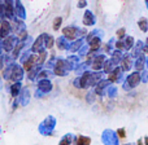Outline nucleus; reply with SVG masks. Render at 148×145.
<instances>
[{
	"instance_id": "f257e3e1",
	"label": "nucleus",
	"mask_w": 148,
	"mask_h": 145,
	"mask_svg": "<svg viewBox=\"0 0 148 145\" xmlns=\"http://www.w3.org/2000/svg\"><path fill=\"white\" fill-rule=\"evenodd\" d=\"M56 128V118L53 115H47L38 126V132L42 136H51Z\"/></svg>"
},
{
	"instance_id": "f03ea898",
	"label": "nucleus",
	"mask_w": 148,
	"mask_h": 145,
	"mask_svg": "<svg viewBox=\"0 0 148 145\" xmlns=\"http://www.w3.org/2000/svg\"><path fill=\"white\" fill-rule=\"evenodd\" d=\"M86 34H87V31L84 30V29H79L74 25L65 26V27L62 29V35L69 39L70 42L75 40V39H78V38H84Z\"/></svg>"
},
{
	"instance_id": "7ed1b4c3",
	"label": "nucleus",
	"mask_w": 148,
	"mask_h": 145,
	"mask_svg": "<svg viewBox=\"0 0 148 145\" xmlns=\"http://www.w3.org/2000/svg\"><path fill=\"white\" fill-rule=\"evenodd\" d=\"M72 70H70V65L66 59H61V57H57L56 64L53 67V73L57 76H66Z\"/></svg>"
},
{
	"instance_id": "20e7f679",
	"label": "nucleus",
	"mask_w": 148,
	"mask_h": 145,
	"mask_svg": "<svg viewBox=\"0 0 148 145\" xmlns=\"http://www.w3.org/2000/svg\"><path fill=\"white\" fill-rule=\"evenodd\" d=\"M101 143L104 145H120V138L117 135V131H113L110 128L104 130L101 133Z\"/></svg>"
},
{
	"instance_id": "39448f33",
	"label": "nucleus",
	"mask_w": 148,
	"mask_h": 145,
	"mask_svg": "<svg viewBox=\"0 0 148 145\" xmlns=\"http://www.w3.org/2000/svg\"><path fill=\"white\" fill-rule=\"evenodd\" d=\"M18 36L16 34H12V35L7 36L5 39H3V48H4V53H10L13 49L16 48L18 43Z\"/></svg>"
},
{
	"instance_id": "423d86ee",
	"label": "nucleus",
	"mask_w": 148,
	"mask_h": 145,
	"mask_svg": "<svg viewBox=\"0 0 148 145\" xmlns=\"http://www.w3.org/2000/svg\"><path fill=\"white\" fill-rule=\"evenodd\" d=\"M140 80H142V76H140V74H139L138 71L130 74V75L126 78L125 83H123V89L130 91L131 88H135V87L140 83Z\"/></svg>"
},
{
	"instance_id": "0eeeda50",
	"label": "nucleus",
	"mask_w": 148,
	"mask_h": 145,
	"mask_svg": "<svg viewBox=\"0 0 148 145\" xmlns=\"http://www.w3.org/2000/svg\"><path fill=\"white\" fill-rule=\"evenodd\" d=\"M25 76V69L22 65L17 64H12V74H10V80L12 82H21Z\"/></svg>"
},
{
	"instance_id": "6e6552de",
	"label": "nucleus",
	"mask_w": 148,
	"mask_h": 145,
	"mask_svg": "<svg viewBox=\"0 0 148 145\" xmlns=\"http://www.w3.org/2000/svg\"><path fill=\"white\" fill-rule=\"evenodd\" d=\"M14 33L13 31V25L9 22V20L5 18L4 21L0 22V39H5L7 36L12 35Z\"/></svg>"
},
{
	"instance_id": "1a4fd4ad",
	"label": "nucleus",
	"mask_w": 148,
	"mask_h": 145,
	"mask_svg": "<svg viewBox=\"0 0 148 145\" xmlns=\"http://www.w3.org/2000/svg\"><path fill=\"white\" fill-rule=\"evenodd\" d=\"M110 83H112V82H110L109 79H101V80L95 86V88H94L95 93H96L97 96H104V95H107V89H108V87L110 86Z\"/></svg>"
},
{
	"instance_id": "9d476101",
	"label": "nucleus",
	"mask_w": 148,
	"mask_h": 145,
	"mask_svg": "<svg viewBox=\"0 0 148 145\" xmlns=\"http://www.w3.org/2000/svg\"><path fill=\"white\" fill-rule=\"evenodd\" d=\"M31 100V93H30V88L29 87H22L20 95H18V101H20L21 106H27L29 102Z\"/></svg>"
},
{
	"instance_id": "9b49d317",
	"label": "nucleus",
	"mask_w": 148,
	"mask_h": 145,
	"mask_svg": "<svg viewBox=\"0 0 148 145\" xmlns=\"http://www.w3.org/2000/svg\"><path fill=\"white\" fill-rule=\"evenodd\" d=\"M30 49L33 53H36V54L40 53L43 49H46V46H44V33L40 34V35L34 40V43H33V46H31Z\"/></svg>"
},
{
	"instance_id": "f8f14e48",
	"label": "nucleus",
	"mask_w": 148,
	"mask_h": 145,
	"mask_svg": "<svg viewBox=\"0 0 148 145\" xmlns=\"http://www.w3.org/2000/svg\"><path fill=\"white\" fill-rule=\"evenodd\" d=\"M38 88L40 89V91H43L44 93H49V92L52 91V88H53V86H52V82L51 79H38Z\"/></svg>"
},
{
	"instance_id": "ddd939ff",
	"label": "nucleus",
	"mask_w": 148,
	"mask_h": 145,
	"mask_svg": "<svg viewBox=\"0 0 148 145\" xmlns=\"http://www.w3.org/2000/svg\"><path fill=\"white\" fill-rule=\"evenodd\" d=\"M14 12L16 17L20 20H26V9L23 7V4L21 3V0H14Z\"/></svg>"
},
{
	"instance_id": "4468645a",
	"label": "nucleus",
	"mask_w": 148,
	"mask_h": 145,
	"mask_svg": "<svg viewBox=\"0 0 148 145\" xmlns=\"http://www.w3.org/2000/svg\"><path fill=\"white\" fill-rule=\"evenodd\" d=\"M104 62H105V56L104 54H97V56L95 57V59L92 60V62H91L92 70H96V71L101 70L103 67H104Z\"/></svg>"
},
{
	"instance_id": "2eb2a0df",
	"label": "nucleus",
	"mask_w": 148,
	"mask_h": 145,
	"mask_svg": "<svg viewBox=\"0 0 148 145\" xmlns=\"http://www.w3.org/2000/svg\"><path fill=\"white\" fill-rule=\"evenodd\" d=\"M35 65H39L38 64V54H36V53H31L30 57H29V59L22 64V66H23V69H25L26 71H29V70L33 69Z\"/></svg>"
},
{
	"instance_id": "dca6fc26",
	"label": "nucleus",
	"mask_w": 148,
	"mask_h": 145,
	"mask_svg": "<svg viewBox=\"0 0 148 145\" xmlns=\"http://www.w3.org/2000/svg\"><path fill=\"white\" fill-rule=\"evenodd\" d=\"M7 88H8V91L10 92L12 97L17 99L18 95H20V92H21V89H22V83H21V82H13V83L10 84V86L8 84Z\"/></svg>"
},
{
	"instance_id": "f3484780",
	"label": "nucleus",
	"mask_w": 148,
	"mask_h": 145,
	"mask_svg": "<svg viewBox=\"0 0 148 145\" xmlns=\"http://www.w3.org/2000/svg\"><path fill=\"white\" fill-rule=\"evenodd\" d=\"M56 46L59 48V51H68L70 47V40L68 38H65L64 35H61L56 39Z\"/></svg>"
},
{
	"instance_id": "a211bd4d",
	"label": "nucleus",
	"mask_w": 148,
	"mask_h": 145,
	"mask_svg": "<svg viewBox=\"0 0 148 145\" xmlns=\"http://www.w3.org/2000/svg\"><path fill=\"white\" fill-rule=\"evenodd\" d=\"M109 79L112 83H118L122 79V67H114L112 71L109 73Z\"/></svg>"
},
{
	"instance_id": "6ab92c4d",
	"label": "nucleus",
	"mask_w": 148,
	"mask_h": 145,
	"mask_svg": "<svg viewBox=\"0 0 148 145\" xmlns=\"http://www.w3.org/2000/svg\"><path fill=\"white\" fill-rule=\"evenodd\" d=\"M75 140H77V136L72 132H68L61 138L59 145H72V144L75 143Z\"/></svg>"
},
{
	"instance_id": "aec40b11",
	"label": "nucleus",
	"mask_w": 148,
	"mask_h": 145,
	"mask_svg": "<svg viewBox=\"0 0 148 145\" xmlns=\"http://www.w3.org/2000/svg\"><path fill=\"white\" fill-rule=\"evenodd\" d=\"M96 22V18H95L94 13L91 10H86L83 14V25L84 26H92Z\"/></svg>"
},
{
	"instance_id": "412c9836",
	"label": "nucleus",
	"mask_w": 148,
	"mask_h": 145,
	"mask_svg": "<svg viewBox=\"0 0 148 145\" xmlns=\"http://www.w3.org/2000/svg\"><path fill=\"white\" fill-rule=\"evenodd\" d=\"M42 65H35V66L33 67V69H30L27 71V75H26V78H27V80L29 82H33V80H35L36 78H38V74L39 71L42 70Z\"/></svg>"
},
{
	"instance_id": "4be33fe9",
	"label": "nucleus",
	"mask_w": 148,
	"mask_h": 145,
	"mask_svg": "<svg viewBox=\"0 0 148 145\" xmlns=\"http://www.w3.org/2000/svg\"><path fill=\"white\" fill-rule=\"evenodd\" d=\"M84 40H86L84 38H78V39H75V40H73V43H70V47H69V49H68V51H69L70 53L78 52L79 48H81V47L84 44Z\"/></svg>"
},
{
	"instance_id": "5701e85b",
	"label": "nucleus",
	"mask_w": 148,
	"mask_h": 145,
	"mask_svg": "<svg viewBox=\"0 0 148 145\" xmlns=\"http://www.w3.org/2000/svg\"><path fill=\"white\" fill-rule=\"evenodd\" d=\"M90 51H99V48L101 47V38L100 36H95L88 42Z\"/></svg>"
},
{
	"instance_id": "b1692460",
	"label": "nucleus",
	"mask_w": 148,
	"mask_h": 145,
	"mask_svg": "<svg viewBox=\"0 0 148 145\" xmlns=\"http://www.w3.org/2000/svg\"><path fill=\"white\" fill-rule=\"evenodd\" d=\"M55 44H56V40H55L53 36L49 35V34H47V33H44V46H46L47 51H48V49H51Z\"/></svg>"
},
{
	"instance_id": "393cba45",
	"label": "nucleus",
	"mask_w": 148,
	"mask_h": 145,
	"mask_svg": "<svg viewBox=\"0 0 148 145\" xmlns=\"http://www.w3.org/2000/svg\"><path fill=\"white\" fill-rule=\"evenodd\" d=\"M66 60H68V62H69V65H70V70H75V67L78 66V64H79V56H77V54H70V56H68L66 57Z\"/></svg>"
},
{
	"instance_id": "a878e982",
	"label": "nucleus",
	"mask_w": 148,
	"mask_h": 145,
	"mask_svg": "<svg viewBox=\"0 0 148 145\" xmlns=\"http://www.w3.org/2000/svg\"><path fill=\"white\" fill-rule=\"evenodd\" d=\"M53 75H55L53 70H51V69H42L40 71H39L38 78H36V79H49V78H52Z\"/></svg>"
},
{
	"instance_id": "bb28decb",
	"label": "nucleus",
	"mask_w": 148,
	"mask_h": 145,
	"mask_svg": "<svg viewBox=\"0 0 148 145\" xmlns=\"http://www.w3.org/2000/svg\"><path fill=\"white\" fill-rule=\"evenodd\" d=\"M91 144V139L88 136H77L75 145H90Z\"/></svg>"
},
{
	"instance_id": "cd10ccee",
	"label": "nucleus",
	"mask_w": 148,
	"mask_h": 145,
	"mask_svg": "<svg viewBox=\"0 0 148 145\" xmlns=\"http://www.w3.org/2000/svg\"><path fill=\"white\" fill-rule=\"evenodd\" d=\"M90 66V64L88 62H83V64H78V66L75 67V70H74V71H75V74H78V75H82V74H83L84 71H87V67Z\"/></svg>"
},
{
	"instance_id": "c85d7f7f",
	"label": "nucleus",
	"mask_w": 148,
	"mask_h": 145,
	"mask_svg": "<svg viewBox=\"0 0 148 145\" xmlns=\"http://www.w3.org/2000/svg\"><path fill=\"white\" fill-rule=\"evenodd\" d=\"M1 73H3V79H5V80L9 82L10 80V74H12V65H7V66L1 70Z\"/></svg>"
},
{
	"instance_id": "c756f323",
	"label": "nucleus",
	"mask_w": 148,
	"mask_h": 145,
	"mask_svg": "<svg viewBox=\"0 0 148 145\" xmlns=\"http://www.w3.org/2000/svg\"><path fill=\"white\" fill-rule=\"evenodd\" d=\"M47 56H48V52H47V49H43L40 53H38V64L42 65V66H44Z\"/></svg>"
},
{
	"instance_id": "7c9ffc66",
	"label": "nucleus",
	"mask_w": 148,
	"mask_h": 145,
	"mask_svg": "<svg viewBox=\"0 0 148 145\" xmlns=\"http://www.w3.org/2000/svg\"><path fill=\"white\" fill-rule=\"evenodd\" d=\"M133 62H131V59H130V56H125L123 57V60H122V70H130L131 69V66H133Z\"/></svg>"
},
{
	"instance_id": "2f4dec72",
	"label": "nucleus",
	"mask_w": 148,
	"mask_h": 145,
	"mask_svg": "<svg viewBox=\"0 0 148 145\" xmlns=\"http://www.w3.org/2000/svg\"><path fill=\"white\" fill-rule=\"evenodd\" d=\"M114 62L112 61V60H105V62H104V67H103V69H104V73H107V74H109L110 71H112L113 69H114Z\"/></svg>"
},
{
	"instance_id": "473e14b6",
	"label": "nucleus",
	"mask_w": 148,
	"mask_h": 145,
	"mask_svg": "<svg viewBox=\"0 0 148 145\" xmlns=\"http://www.w3.org/2000/svg\"><path fill=\"white\" fill-rule=\"evenodd\" d=\"M88 52H90V46H88V43H86V44H83V46L79 48V51H78V56L79 57H86L87 54H88Z\"/></svg>"
},
{
	"instance_id": "72a5a7b5",
	"label": "nucleus",
	"mask_w": 148,
	"mask_h": 145,
	"mask_svg": "<svg viewBox=\"0 0 148 145\" xmlns=\"http://www.w3.org/2000/svg\"><path fill=\"white\" fill-rule=\"evenodd\" d=\"M56 60H57V57L52 54V56L48 59V61H47L46 64H44V66H46V69H51V70H53L55 64H56Z\"/></svg>"
},
{
	"instance_id": "f704fd0d",
	"label": "nucleus",
	"mask_w": 148,
	"mask_h": 145,
	"mask_svg": "<svg viewBox=\"0 0 148 145\" xmlns=\"http://www.w3.org/2000/svg\"><path fill=\"white\" fill-rule=\"evenodd\" d=\"M107 95L108 97H110V99H113V97L117 96V87L116 86H109L107 89Z\"/></svg>"
},
{
	"instance_id": "c9c22d12",
	"label": "nucleus",
	"mask_w": 148,
	"mask_h": 145,
	"mask_svg": "<svg viewBox=\"0 0 148 145\" xmlns=\"http://www.w3.org/2000/svg\"><path fill=\"white\" fill-rule=\"evenodd\" d=\"M61 25H62V17H56L53 20V26H52V27H53L55 31H59Z\"/></svg>"
},
{
	"instance_id": "e433bc0d",
	"label": "nucleus",
	"mask_w": 148,
	"mask_h": 145,
	"mask_svg": "<svg viewBox=\"0 0 148 145\" xmlns=\"http://www.w3.org/2000/svg\"><path fill=\"white\" fill-rule=\"evenodd\" d=\"M96 96H97V95L95 93V91H90V92H87V96H86L87 102H88V104H92V102L95 101V99H96Z\"/></svg>"
},
{
	"instance_id": "4c0bfd02",
	"label": "nucleus",
	"mask_w": 148,
	"mask_h": 145,
	"mask_svg": "<svg viewBox=\"0 0 148 145\" xmlns=\"http://www.w3.org/2000/svg\"><path fill=\"white\" fill-rule=\"evenodd\" d=\"M5 20V10H4V3L0 0V22Z\"/></svg>"
},
{
	"instance_id": "58836bf2",
	"label": "nucleus",
	"mask_w": 148,
	"mask_h": 145,
	"mask_svg": "<svg viewBox=\"0 0 148 145\" xmlns=\"http://www.w3.org/2000/svg\"><path fill=\"white\" fill-rule=\"evenodd\" d=\"M125 48L126 49H129V48H131L133 47V44H134V39L131 38V36H129V38H126V40H125Z\"/></svg>"
},
{
	"instance_id": "ea45409f",
	"label": "nucleus",
	"mask_w": 148,
	"mask_h": 145,
	"mask_svg": "<svg viewBox=\"0 0 148 145\" xmlns=\"http://www.w3.org/2000/svg\"><path fill=\"white\" fill-rule=\"evenodd\" d=\"M73 86L75 87V88L81 89V75H78V76H77V78L73 80Z\"/></svg>"
},
{
	"instance_id": "a19ab883",
	"label": "nucleus",
	"mask_w": 148,
	"mask_h": 145,
	"mask_svg": "<svg viewBox=\"0 0 148 145\" xmlns=\"http://www.w3.org/2000/svg\"><path fill=\"white\" fill-rule=\"evenodd\" d=\"M139 26H140V29H142L143 31H147V20L142 18V20L139 21Z\"/></svg>"
},
{
	"instance_id": "79ce46f5",
	"label": "nucleus",
	"mask_w": 148,
	"mask_h": 145,
	"mask_svg": "<svg viewBox=\"0 0 148 145\" xmlns=\"http://www.w3.org/2000/svg\"><path fill=\"white\" fill-rule=\"evenodd\" d=\"M44 95H46V93H44L43 91H40L39 88H36V91H35V97H36V99H40V97H44Z\"/></svg>"
},
{
	"instance_id": "37998d69",
	"label": "nucleus",
	"mask_w": 148,
	"mask_h": 145,
	"mask_svg": "<svg viewBox=\"0 0 148 145\" xmlns=\"http://www.w3.org/2000/svg\"><path fill=\"white\" fill-rule=\"evenodd\" d=\"M117 135L120 136V138H126V131H125V128H120V130H117Z\"/></svg>"
},
{
	"instance_id": "c03bdc74",
	"label": "nucleus",
	"mask_w": 148,
	"mask_h": 145,
	"mask_svg": "<svg viewBox=\"0 0 148 145\" xmlns=\"http://www.w3.org/2000/svg\"><path fill=\"white\" fill-rule=\"evenodd\" d=\"M5 67V62H4V56L3 54H0V71H1Z\"/></svg>"
},
{
	"instance_id": "a18cd8bd",
	"label": "nucleus",
	"mask_w": 148,
	"mask_h": 145,
	"mask_svg": "<svg viewBox=\"0 0 148 145\" xmlns=\"http://www.w3.org/2000/svg\"><path fill=\"white\" fill-rule=\"evenodd\" d=\"M117 36L118 38H123V36H125V29H120V30L117 31Z\"/></svg>"
},
{
	"instance_id": "49530a36",
	"label": "nucleus",
	"mask_w": 148,
	"mask_h": 145,
	"mask_svg": "<svg viewBox=\"0 0 148 145\" xmlns=\"http://www.w3.org/2000/svg\"><path fill=\"white\" fill-rule=\"evenodd\" d=\"M86 5H87L86 0H79V1H78V8H84Z\"/></svg>"
},
{
	"instance_id": "de8ad7c7",
	"label": "nucleus",
	"mask_w": 148,
	"mask_h": 145,
	"mask_svg": "<svg viewBox=\"0 0 148 145\" xmlns=\"http://www.w3.org/2000/svg\"><path fill=\"white\" fill-rule=\"evenodd\" d=\"M0 54H4V48H3V39H0Z\"/></svg>"
},
{
	"instance_id": "09e8293b",
	"label": "nucleus",
	"mask_w": 148,
	"mask_h": 145,
	"mask_svg": "<svg viewBox=\"0 0 148 145\" xmlns=\"http://www.w3.org/2000/svg\"><path fill=\"white\" fill-rule=\"evenodd\" d=\"M3 88V76H0V89Z\"/></svg>"
},
{
	"instance_id": "8fccbe9b",
	"label": "nucleus",
	"mask_w": 148,
	"mask_h": 145,
	"mask_svg": "<svg viewBox=\"0 0 148 145\" xmlns=\"http://www.w3.org/2000/svg\"><path fill=\"white\" fill-rule=\"evenodd\" d=\"M144 145H148V136L144 139Z\"/></svg>"
},
{
	"instance_id": "3c124183",
	"label": "nucleus",
	"mask_w": 148,
	"mask_h": 145,
	"mask_svg": "<svg viewBox=\"0 0 148 145\" xmlns=\"http://www.w3.org/2000/svg\"><path fill=\"white\" fill-rule=\"evenodd\" d=\"M138 145H144V144H143V141H142V140H139L138 141Z\"/></svg>"
},
{
	"instance_id": "603ef678",
	"label": "nucleus",
	"mask_w": 148,
	"mask_h": 145,
	"mask_svg": "<svg viewBox=\"0 0 148 145\" xmlns=\"http://www.w3.org/2000/svg\"><path fill=\"white\" fill-rule=\"evenodd\" d=\"M0 135H1V125H0Z\"/></svg>"
},
{
	"instance_id": "864d4df0",
	"label": "nucleus",
	"mask_w": 148,
	"mask_h": 145,
	"mask_svg": "<svg viewBox=\"0 0 148 145\" xmlns=\"http://www.w3.org/2000/svg\"><path fill=\"white\" fill-rule=\"evenodd\" d=\"M125 145H134V144H131V143H129V144H125Z\"/></svg>"
},
{
	"instance_id": "5fc2aeb1",
	"label": "nucleus",
	"mask_w": 148,
	"mask_h": 145,
	"mask_svg": "<svg viewBox=\"0 0 148 145\" xmlns=\"http://www.w3.org/2000/svg\"><path fill=\"white\" fill-rule=\"evenodd\" d=\"M72 145H73V144H72Z\"/></svg>"
}]
</instances>
